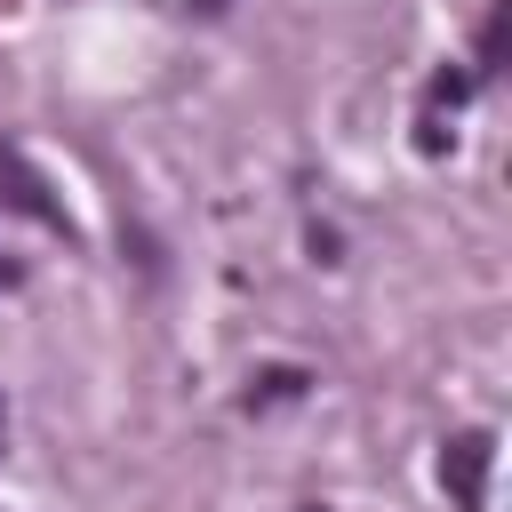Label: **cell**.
<instances>
[{
    "mask_svg": "<svg viewBox=\"0 0 512 512\" xmlns=\"http://www.w3.org/2000/svg\"><path fill=\"white\" fill-rule=\"evenodd\" d=\"M256 384H264V400H288V392H304V376H296V368H264Z\"/></svg>",
    "mask_w": 512,
    "mask_h": 512,
    "instance_id": "obj_4",
    "label": "cell"
},
{
    "mask_svg": "<svg viewBox=\"0 0 512 512\" xmlns=\"http://www.w3.org/2000/svg\"><path fill=\"white\" fill-rule=\"evenodd\" d=\"M504 40H512V0H488V16H480V56H472V80H488V72L504 64Z\"/></svg>",
    "mask_w": 512,
    "mask_h": 512,
    "instance_id": "obj_3",
    "label": "cell"
},
{
    "mask_svg": "<svg viewBox=\"0 0 512 512\" xmlns=\"http://www.w3.org/2000/svg\"><path fill=\"white\" fill-rule=\"evenodd\" d=\"M464 88H472V72H440L432 80V104H464Z\"/></svg>",
    "mask_w": 512,
    "mask_h": 512,
    "instance_id": "obj_5",
    "label": "cell"
},
{
    "mask_svg": "<svg viewBox=\"0 0 512 512\" xmlns=\"http://www.w3.org/2000/svg\"><path fill=\"white\" fill-rule=\"evenodd\" d=\"M0 192H8V208H24L32 224H48V232H64V240H72V216L48 200V184H40V176L24 168V152H8V144H0Z\"/></svg>",
    "mask_w": 512,
    "mask_h": 512,
    "instance_id": "obj_2",
    "label": "cell"
},
{
    "mask_svg": "<svg viewBox=\"0 0 512 512\" xmlns=\"http://www.w3.org/2000/svg\"><path fill=\"white\" fill-rule=\"evenodd\" d=\"M184 8H192V16H208V24H216V16H232V0H184Z\"/></svg>",
    "mask_w": 512,
    "mask_h": 512,
    "instance_id": "obj_6",
    "label": "cell"
},
{
    "mask_svg": "<svg viewBox=\"0 0 512 512\" xmlns=\"http://www.w3.org/2000/svg\"><path fill=\"white\" fill-rule=\"evenodd\" d=\"M488 464H496V440H488V432H456V440L440 448V480H448L456 512H480V504H488Z\"/></svg>",
    "mask_w": 512,
    "mask_h": 512,
    "instance_id": "obj_1",
    "label": "cell"
}]
</instances>
